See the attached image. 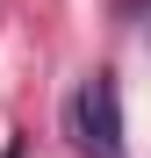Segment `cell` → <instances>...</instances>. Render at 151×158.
Instances as JSON below:
<instances>
[{"instance_id":"1","label":"cell","mask_w":151,"mask_h":158,"mask_svg":"<svg viewBox=\"0 0 151 158\" xmlns=\"http://www.w3.org/2000/svg\"><path fill=\"white\" fill-rule=\"evenodd\" d=\"M72 129H79V144L101 151V158H122V101H115V79L94 72L79 101H72Z\"/></svg>"}]
</instances>
